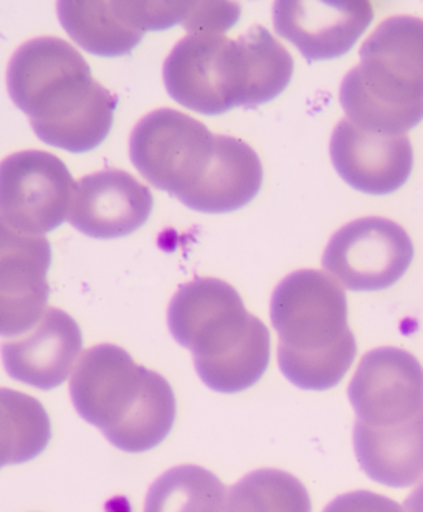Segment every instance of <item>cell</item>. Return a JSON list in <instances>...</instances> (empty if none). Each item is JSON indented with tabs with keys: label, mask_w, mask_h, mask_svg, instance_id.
<instances>
[{
	"label": "cell",
	"mask_w": 423,
	"mask_h": 512,
	"mask_svg": "<svg viewBox=\"0 0 423 512\" xmlns=\"http://www.w3.org/2000/svg\"><path fill=\"white\" fill-rule=\"evenodd\" d=\"M7 90L50 146L83 154L110 134L118 100L62 38H34L17 48L7 67Z\"/></svg>",
	"instance_id": "cell-1"
},
{
	"label": "cell",
	"mask_w": 423,
	"mask_h": 512,
	"mask_svg": "<svg viewBox=\"0 0 423 512\" xmlns=\"http://www.w3.org/2000/svg\"><path fill=\"white\" fill-rule=\"evenodd\" d=\"M167 326L192 352L202 382L219 394L250 389L270 364V331L225 281L195 278L182 285L167 308Z\"/></svg>",
	"instance_id": "cell-2"
},
{
	"label": "cell",
	"mask_w": 423,
	"mask_h": 512,
	"mask_svg": "<svg viewBox=\"0 0 423 512\" xmlns=\"http://www.w3.org/2000/svg\"><path fill=\"white\" fill-rule=\"evenodd\" d=\"M70 394L78 415L128 453L161 445L176 420L169 382L113 344L91 347L81 356Z\"/></svg>",
	"instance_id": "cell-3"
},
{
	"label": "cell",
	"mask_w": 423,
	"mask_h": 512,
	"mask_svg": "<svg viewBox=\"0 0 423 512\" xmlns=\"http://www.w3.org/2000/svg\"><path fill=\"white\" fill-rule=\"evenodd\" d=\"M270 318L278 332V364L303 390L333 389L356 359L343 288L318 270L286 276L271 296Z\"/></svg>",
	"instance_id": "cell-4"
},
{
	"label": "cell",
	"mask_w": 423,
	"mask_h": 512,
	"mask_svg": "<svg viewBox=\"0 0 423 512\" xmlns=\"http://www.w3.org/2000/svg\"><path fill=\"white\" fill-rule=\"evenodd\" d=\"M361 63L344 76L341 105L352 124L405 134L423 121V20L397 15L362 43Z\"/></svg>",
	"instance_id": "cell-5"
},
{
	"label": "cell",
	"mask_w": 423,
	"mask_h": 512,
	"mask_svg": "<svg viewBox=\"0 0 423 512\" xmlns=\"http://www.w3.org/2000/svg\"><path fill=\"white\" fill-rule=\"evenodd\" d=\"M164 85L172 100L195 113L219 116L252 106V72L245 37L199 32L177 43L166 58Z\"/></svg>",
	"instance_id": "cell-6"
},
{
	"label": "cell",
	"mask_w": 423,
	"mask_h": 512,
	"mask_svg": "<svg viewBox=\"0 0 423 512\" xmlns=\"http://www.w3.org/2000/svg\"><path fill=\"white\" fill-rule=\"evenodd\" d=\"M215 139L192 116L162 108L136 124L129 139V156L146 181L181 200L209 169Z\"/></svg>",
	"instance_id": "cell-7"
},
{
	"label": "cell",
	"mask_w": 423,
	"mask_h": 512,
	"mask_svg": "<svg viewBox=\"0 0 423 512\" xmlns=\"http://www.w3.org/2000/svg\"><path fill=\"white\" fill-rule=\"evenodd\" d=\"M414 260V243L404 228L381 217L347 223L334 233L323 268L351 291H381L395 285Z\"/></svg>",
	"instance_id": "cell-8"
},
{
	"label": "cell",
	"mask_w": 423,
	"mask_h": 512,
	"mask_svg": "<svg viewBox=\"0 0 423 512\" xmlns=\"http://www.w3.org/2000/svg\"><path fill=\"white\" fill-rule=\"evenodd\" d=\"M73 185L65 162L50 152H15L0 162V219L22 232H52L68 217Z\"/></svg>",
	"instance_id": "cell-9"
},
{
	"label": "cell",
	"mask_w": 423,
	"mask_h": 512,
	"mask_svg": "<svg viewBox=\"0 0 423 512\" xmlns=\"http://www.w3.org/2000/svg\"><path fill=\"white\" fill-rule=\"evenodd\" d=\"M52 247L0 219V336L29 332L47 311Z\"/></svg>",
	"instance_id": "cell-10"
},
{
	"label": "cell",
	"mask_w": 423,
	"mask_h": 512,
	"mask_svg": "<svg viewBox=\"0 0 423 512\" xmlns=\"http://www.w3.org/2000/svg\"><path fill=\"white\" fill-rule=\"evenodd\" d=\"M357 420L369 427L407 422L423 410V367L397 347L367 352L349 385Z\"/></svg>",
	"instance_id": "cell-11"
},
{
	"label": "cell",
	"mask_w": 423,
	"mask_h": 512,
	"mask_svg": "<svg viewBox=\"0 0 423 512\" xmlns=\"http://www.w3.org/2000/svg\"><path fill=\"white\" fill-rule=\"evenodd\" d=\"M374 19L364 0H283L273 5L278 35L295 43L308 62L349 52Z\"/></svg>",
	"instance_id": "cell-12"
},
{
	"label": "cell",
	"mask_w": 423,
	"mask_h": 512,
	"mask_svg": "<svg viewBox=\"0 0 423 512\" xmlns=\"http://www.w3.org/2000/svg\"><path fill=\"white\" fill-rule=\"evenodd\" d=\"M153 194L128 172L105 169L73 185L68 222L86 237H126L148 222Z\"/></svg>",
	"instance_id": "cell-13"
},
{
	"label": "cell",
	"mask_w": 423,
	"mask_h": 512,
	"mask_svg": "<svg viewBox=\"0 0 423 512\" xmlns=\"http://www.w3.org/2000/svg\"><path fill=\"white\" fill-rule=\"evenodd\" d=\"M329 152L339 176L364 194H392L407 182L414 166V151L405 134L366 131L349 119L334 129Z\"/></svg>",
	"instance_id": "cell-14"
},
{
	"label": "cell",
	"mask_w": 423,
	"mask_h": 512,
	"mask_svg": "<svg viewBox=\"0 0 423 512\" xmlns=\"http://www.w3.org/2000/svg\"><path fill=\"white\" fill-rule=\"evenodd\" d=\"M81 347L77 321L62 309L47 308L29 332L2 342L0 352L12 379L35 389L52 390L68 379Z\"/></svg>",
	"instance_id": "cell-15"
},
{
	"label": "cell",
	"mask_w": 423,
	"mask_h": 512,
	"mask_svg": "<svg viewBox=\"0 0 423 512\" xmlns=\"http://www.w3.org/2000/svg\"><path fill=\"white\" fill-rule=\"evenodd\" d=\"M262 182L263 167L257 152L240 139L219 134L209 169L181 202L197 212L227 214L250 204Z\"/></svg>",
	"instance_id": "cell-16"
},
{
	"label": "cell",
	"mask_w": 423,
	"mask_h": 512,
	"mask_svg": "<svg viewBox=\"0 0 423 512\" xmlns=\"http://www.w3.org/2000/svg\"><path fill=\"white\" fill-rule=\"evenodd\" d=\"M357 461L369 478L389 488H410L423 476V410L407 422L354 427Z\"/></svg>",
	"instance_id": "cell-17"
},
{
	"label": "cell",
	"mask_w": 423,
	"mask_h": 512,
	"mask_svg": "<svg viewBox=\"0 0 423 512\" xmlns=\"http://www.w3.org/2000/svg\"><path fill=\"white\" fill-rule=\"evenodd\" d=\"M58 19L68 35L98 57H123L133 52L144 32L134 24L128 2L73 0L58 2Z\"/></svg>",
	"instance_id": "cell-18"
},
{
	"label": "cell",
	"mask_w": 423,
	"mask_h": 512,
	"mask_svg": "<svg viewBox=\"0 0 423 512\" xmlns=\"http://www.w3.org/2000/svg\"><path fill=\"white\" fill-rule=\"evenodd\" d=\"M52 438L50 418L39 400L0 389V468L34 460Z\"/></svg>",
	"instance_id": "cell-19"
},
{
	"label": "cell",
	"mask_w": 423,
	"mask_h": 512,
	"mask_svg": "<svg viewBox=\"0 0 423 512\" xmlns=\"http://www.w3.org/2000/svg\"><path fill=\"white\" fill-rule=\"evenodd\" d=\"M227 489L214 473L194 465L166 471L149 488L144 512H225Z\"/></svg>",
	"instance_id": "cell-20"
},
{
	"label": "cell",
	"mask_w": 423,
	"mask_h": 512,
	"mask_svg": "<svg viewBox=\"0 0 423 512\" xmlns=\"http://www.w3.org/2000/svg\"><path fill=\"white\" fill-rule=\"evenodd\" d=\"M308 489L280 470H258L233 484L225 512H311Z\"/></svg>",
	"instance_id": "cell-21"
},
{
	"label": "cell",
	"mask_w": 423,
	"mask_h": 512,
	"mask_svg": "<svg viewBox=\"0 0 423 512\" xmlns=\"http://www.w3.org/2000/svg\"><path fill=\"white\" fill-rule=\"evenodd\" d=\"M240 19V7L233 2H191V9L182 27L189 34L215 32L224 34Z\"/></svg>",
	"instance_id": "cell-22"
},
{
	"label": "cell",
	"mask_w": 423,
	"mask_h": 512,
	"mask_svg": "<svg viewBox=\"0 0 423 512\" xmlns=\"http://www.w3.org/2000/svg\"><path fill=\"white\" fill-rule=\"evenodd\" d=\"M324 512H404V508L382 494L352 491L334 499Z\"/></svg>",
	"instance_id": "cell-23"
},
{
	"label": "cell",
	"mask_w": 423,
	"mask_h": 512,
	"mask_svg": "<svg viewBox=\"0 0 423 512\" xmlns=\"http://www.w3.org/2000/svg\"><path fill=\"white\" fill-rule=\"evenodd\" d=\"M404 512H423V481H420L414 493L405 499Z\"/></svg>",
	"instance_id": "cell-24"
}]
</instances>
